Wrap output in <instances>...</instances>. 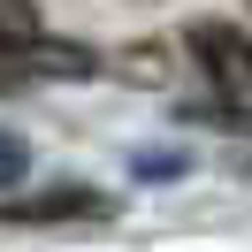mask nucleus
I'll return each instance as SVG.
<instances>
[{
  "label": "nucleus",
  "instance_id": "7ed1b4c3",
  "mask_svg": "<svg viewBox=\"0 0 252 252\" xmlns=\"http://www.w3.org/2000/svg\"><path fill=\"white\" fill-rule=\"evenodd\" d=\"M38 38H46V23H38V0H0V62L31 54Z\"/></svg>",
  "mask_w": 252,
  "mask_h": 252
},
{
  "label": "nucleus",
  "instance_id": "f257e3e1",
  "mask_svg": "<svg viewBox=\"0 0 252 252\" xmlns=\"http://www.w3.org/2000/svg\"><path fill=\"white\" fill-rule=\"evenodd\" d=\"M184 46H191V62H199V77L214 84V92L252 99V31H237V23H221V16H199L184 31Z\"/></svg>",
  "mask_w": 252,
  "mask_h": 252
},
{
  "label": "nucleus",
  "instance_id": "20e7f679",
  "mask_svg": "<svg viewBox=\"0 0 252 252\" xmlns=\"http://www.w3.org/2000/svg\"><path fill=\"white\" fill-rule=\"evenodd\" d=\"M23 176H31V145H23L16 130H0V199H8V191H16Z\"/></svg>",
  "mask_w": 252,
  "mask_h": 252
},
{
  "label": "nucleus",
  "instance_id": "f03ea898",
  "mask_svg": "<svg viewBox=\"0 0 252 252\" xmlns=\"http://www.w3.org/2000/svg\"><path fill=\"white\" fill-rule=\"evenodd\" d=\"M115 206L84 184H62V191H31V199H8L0 221H107Z\"/></svg>",
  "mask_w": 252,
  "mask_h": 252
}]
</instances>
